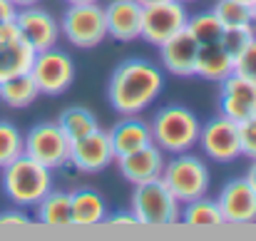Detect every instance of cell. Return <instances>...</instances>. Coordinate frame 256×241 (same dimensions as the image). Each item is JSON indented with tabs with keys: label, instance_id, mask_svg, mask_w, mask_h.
<instances>
[{
	"label": "cell",
	"instance_id": "1",
	"mask_svg": "<svg viewBox=\"0 0 256 241\" xmlns=\"http://www.w3.org/2000/svg\"><path fill=\"white\" fill-rule=\"evenodd\" d=\"M164 90V75L147 60H124L112 70L107 97L120 114H140Z\"/></svg>",
	"mask_w": 256,
	"mask_h": 241
},
{
	"label": "cell",
	"instance_id": "2",
	"mask_svg": "<svg viewBox=\"0 0 256 241\" xmlns=\"http://www.w3.org/2000/svg\"><path fill=\"white\" fill-rule=\"evenodd\" d=\"M2 189L15 206H35L52 189V169L20 154L2 166Z\"/></svg>",
	"mask_w": 256,
	"mask_h": 241
},
{
	"label": "cell",
	"instance_id": "3",
	"mask_svg": "<svg viewBox=\"0 0 256 241\" xmlns=\"http://www.w3.org/2000/svg\"><path fill=\"white\" fill-rule=\"evenodd\" d=\"M199 120L192 110L186 107H162L152 122H150V132H152V142L164 152V154H182L189 152L196 140H199Z\"/></svg>",
	"mask_w": 256,
	"mask_h": 241
},
{
	"label": "cell",
	"instance_id": "4",
	"mask_svg": "<svg viewBox=\"0 0 256 241\" xmlns=\"http://www.w3.org/2000/svg\"><path fill=\"white\" fill-rule=\"evenodd\" d=\"M137 224L144 226H172L182 216V202L167 189L162 179L134 184L132 209Z\"/></svg>",
	"mask_w": 256,
	"mask_h": 241
},
{
	"label": "cell",
	"instance_id": "5",
	"mask_svg": "<svg viewBox=\"0 0 256 241\" xmlns=\"http://www.w3.org/2000/svg\"><path fill=\"white\" fill-rule=\"evenodd\" d=\"M60 35L78 50H92L107 38L104 8L94 2H72L68 5L60 20Z\"/></svg>",
	"mask_w": 256,
	"mask_h": 241
},
{
	"label": "cell",
	"instance_id": "6",
	"mask_svg": "<svg viewBox=\"0 0 256 241\" xmlns=\"http://www.w3.org/2000/svg\"><path fill=\"white\" fill-rule=\"evenodd\" d=\"M172 194L186 204L192 199H199L209 192V169L204 160H199L196 154L182 152V154H172L170 162H164L162 176H160Z\"/></svg>",
	"mask_w": 256,
	"mask_h": 241
},
{
	"label": "cell",
	"instance_id": "7",
	"mask_svg": "<svg viewBox=\"0 0 256 241\" xmlns=\"http://www.w3.org/2000/svg\"><path fill=\"white\" fill-rule=\"evenodd\" d=\"M70 140L58 122H40L22 137V154L45 164L48 169H60L70 162Z\"/></svg>",
	"mask_w": 256,
	"mask_h": 241
},
{
	"label": "cell",
	"instance_id": "8",
	"mask_svg": "<svg viewBox=\"0 0 256 241\" xmlns=\"http://www.w3.org/2000/svg\"><path fill=\"white\" fill-rule=\"evenodd\" d=\"M28 72L32 75L40 94L58 97V94H65L70 84L75 82V62L68 52L50 48V50L35 52V60Z\"/></svg>",
	"mask_w": 256,
	"mask_h": 241
},
{
	"label": "cell",
	"instance_id": "9",
	"mask_svg": "<svg viewBox=\"0 0 256 241\" xmlns=\"http://www.w3.org/2000/svg\"><path fill=\"white\" fill-rule=\"evenodd\" d=\"M189 12H186V2L182 0H160L152 2L147 8H142V32L140 38L150 45H162L164 40H170L172 35H176L179 30L186 28Z\"/></svg>",
	"mask_w": 256,
	"mask_h": 241
},
{
	"label": "cell",
	"instance_id": "10",
	"mask_svg": "<svg viewBox=\"0 0 256 241\" xmlns=\"http://www.w3.org/2000/svg\"><path fill=\"white\" fill-rule=\"evenodd\" d=\"M15 28L20 30L22 40L35 52L50 50L60 40V22L52 18V12H48L45 8H38V5L18 8V12H15Z\"/></svg>",
	"mask_w": 256,
	"mask_h": 241
},
{
	"label": "cell",
	"instance_id": "11",
	"mask_svg": "<svg viewBox=\"0 0 256 241\" xmlns=\"http://www.w3.org/2000/svg\"><path fill=\"white\" fill-rule=\"evenodd\" d=\"M204 150L206 157L214 162H234L242 157V147H239V127L236 122H232L229 117L219 114L214 120H209L206 124L199 127V140H196Z\"/></svg>",
	"mask_w": 256,
	"mask_h": 241
},
{
	"label": "cell",
	"instance_id": "12",
	"mask_svg": "<svg viewBox=\"0 0 256 241\" xmlns=\"http://www.w3.org/2000/svg\"><path fill=\"white\" fill-rule=\"evenodd\" d=\"M114 162V152L110 144V134L104 130H94L70 144V162L82 174H97Z\"/></svg>",
	"mask_w": 256,
	"mask_h": 241
},
{
	"label": "cell",
	"instance_id": "13",
	"mask_svg": "<svg viewBox=\"0 0 256 241\" xmlns=\"http://www.w3.org/2000/svg\"><path fill=\"white\" fill-rule=\"evenodd\" d=\"M219 212L224 216V224H252L256 222V189L246 179H232L224 184L219 199Z\"/></svg>",
	"mask_w": 256,
	"mask_h": 241
},
{
	"label": "cell",
	"instance_id": "14",
	"mask_svg": "<svg viewBox=\"0 0 256 241\" xmlns=\"http://www.w3.org/2000/svg\"><path fill=\"white\" fill-rule=\"evenodd\" d=\"M219 110L232 122H244L246 117L256 114V82L246 80L236 72L222 80V94H219Z\"/></svg>",
	"mask_w": 256,
	"mask_h": 241
},
{
	"label": "cell",
	"instance_id": "15",
	"mask_svg": "<svg viewBox=\"0 0 256 241\" xmlns=\"http://www.w3.org/2000/svg\"><path fill=\"white\" fill-rule=\"evenodd\" d=\"M32 60H35V50L22 40L20 30L15 28V20L2 22L0 25V82L12 75L28 72Z\"/></svg>",
	"mask_w": 256,
	"mask_h": 241
},
{
	"label": "cell",
	"instance_id": "16",
	"mask_svg": "<svg viewBox=\"0 0 256 241\" xmlns=\"http://www.w3.org/2000/svg\"><path fill=\"white\" fill-rule=\"evenodd\" d=\"M104 8L107 38L132 42L142 32V5L137 0H110Z\"/></svg>",
	"mask_w": 256,
	"mask_h": 241
},
{
	"label": "cell",
	"instance_id": "17",
	"mask_svg": "<svg viewBox=\"0 0 256 241\" xmlns=\"http://www.w3.org/2000/svg\"><path fill=\"white\" fill-rule=\"evenodd\" d=\"M164 152L150 142L147 147L132 152V154H124V157H117L114 164L120 169V174L130 182V184H142V182H152V179H160L162 176V169H164Z\"/></svg>",
	"mask_w": 256,
	"mask_h": 241
},
{
	"label": "cell",
	"instance_id": "18",
	"mask_svg": "<svg viewBox=\"0 0 256 241\" xmlns=\"http://www.w3.org/2000/svg\"><path fill=\"white\" fill-rule=\"evenodd\" d=\"M196 52H199V42L194 40V35L186 28L160 45V58H162L164 70L176 75V78H192L194 75Z\"/></svg>",
	"mask_w": 256,
	"mask_h": 241
},
{
	"label": "cell",
	"instance_id": "19",
	"mask_svg": "<svg viewBox=\"0 0 256 241\" xmlns=\"http://www.w3.org/2000/svg\"><path fill=\"white\" fill-rule=\"evenodd\" d=\"M107 134H110V144H112L114 160L124 157V154H132V152H137V150H142V147H147L152 142L150 124L144 120H140L137 114H124Z\"/></svg>",
	"mask_w": 256,
	"mask_h": 241
},
{
	"label": "cell",
	"instance_id": "20",
	"mask_svg": "<svg viewBox=\"0 0 256 241\" xmlns=\"http://www.w3.org/2000/svg\"><path fill=\"white\" fill-rule=\"evenodd\" d=\"M234 72V58L222 48V42H206L199 45L194 75L206 82H222Z\"/></svg>",
	"mask_w": 256,
	"mask_h": 241
},
{
	"label": "cell",
	"instance_id": "21",
	"mask_svg": "<svg viewBox=\"0 0 256 241\" xmlns=\"http://www.w3.org/2000/svg\"><path fill=\"white\" fill-rule=\"evenodd\" d=\"M70 209H72V226H97L107 219V204L100 192L82 186L70 192Z\"/></svg>",
	"mask_w": 256,
	"mask_h": 241
},
{
	"label": "cell",
	"instance_id": "22",
	"mask_svg": "<svg viewBox=\"0 0 256 241\" xmlns=\"http://www.w3.org/2000/svg\"><path fill=\"white\" fill-rule=\"evenodd\" d=\"M38 222L45 226H55V229H65L72 226V209H70V192H60V189H50L38 204Z\"/></svg>",
	"mask_w": 256,
	"mask_h": 241
},
{
	"label": "cell",
	"instance_id": "23",
	"mask_svg": "<svg viewBox=\"0 0 256 241\" xmlns=\"http://www.w3.org/2000/svg\"><path fill=\"white\" fill-rule=\"evenodd\" d=\"M38 97H40V90L30 72H20V75H12L0 82V100L12 110H25Z\"/></svg>",
	"mask_w": 256,
	"mask_h": 241
},
{
	"label": "cell",
	"instance_id": "24",
	"mask_svg": "<svg viewBox=\"0 0 256 241\" xmlns=\"http://www.w3.org/2000/svg\"><path fill=\"white\" fill-rule=\"evenodd\" d=\"M179 222H184L189 226H222L224 224V216L219 212V204L212 202V199H206V194H204L199 199H192V202L182 204Z\"/></svg>",
	"mask_w": 256,
	"mask_h": 241
},
{
	"label": "cell",
	"instance_id": "25",
	"mask_svg": "<svg viewBox=\"0 0 256 241\" xmlns=\"http://www.w3.org/2000/svg\"><path fill=\"white\" fill-rule=\"evenodd\" d=\"M58 124H60V130L68 134L70 142H75V140L85 137V134H90V132L100 130L97 117H94L87 107H68V110L60 114Z\"/></svg>",
	"mask_w": 256,
	"mask_h": 241
},
{
	"label": "cell",
	"instance_id": "26",
	"mask_svg": "<svg viewBox=\"0 0 256 241\" xmlns=\"http://www.w3.org/2000/svg\"><path fill=\"white\" fill-rule=\"evenodd\" d=\"M212 12L219 18V22L224 28H244V25H254L252 18V5L246 0H216Z\"/></svg>",
	"mask_w": 256,
	"mask_h": 241
},
{
	"label": "cell",
	"instance_id": "27",
	"mask_svg": "<svg viewBox=\"0 0 256 241\" xmlns=\"http://www.w3.org/2000/svg\"><path fill=\"white\" fill-rule=\"evenodd\" d=\"M186 30L194 35V40L199 45H206V42H219L222 32H224V25L219 22V18L209 10V12H199L194 18L186 20Z\"/></svg>",
	"mask_w": 256,
	"mask_h": 241
},
{
	"label": "cell",
	"instance_id": "28",
	"mask_svg": "<svg viewBox=\"0 0 256 241\" xmlns=\"http://www.w3.org/2000/svg\"><path fill=\"white\" fill-rule=\"evenodd\" d=\"M22 154V134L15 124L0 120V169Z\"/></svg>",
	"mask_w": 256,
	"mask_h": 241
},
{
	"label": "cell",
	"instance_id": "29",
	"mask_svg": "<svg viewBox=\"0 0 256 241\" xmlns=\"http://www.w3.org/2000/svg\"><path fill=\"white\" fill-rule=\"evenodd\" d=\"M254 38H256L254 25H244V28H224L219 42H222V48H224L232 58H236V55H239V52L254 40Z\"/></svg>",
	"mask_w": 256,
	"mask_h": 241
},
{
	"label": "cell",
	"instance_id": "30",
	"mask_svg": "<svg viewBox=\"0 0 256 241\" xmlns=\"http://www.w3.org/2000/svg\"><path fill=\"white\" fill-rule=\"evenodd\" d=\"M234 72L256 82V38L234 58Z\"/></svg>",
	"mask_w": 256,
	"mask_h": 241
},
{
	"label": "cell",
	"instance_id": "31",
	"mask_svg": "<svg viewBox=\"0 0 256 241\" xmlns=\"http://www.w3.org/2000/svg\"><path fill=\"white\" fill-rule=\"evenodd\" d=\"M239 127V147H242V154L256 160V114L246 117L244 122L236 124Z\"/></svg>",
	"mask_w": 256,
	"mask_h": 241
},
{
	"label": "cell",
	"instance_id": "32",
	"mask_svg": "<svg viewBox=\"0 0 256 241\" xmlns=\"http://www.w3.org/2000/svg\"><path fill=\"white\" fill-rule=\"evenodd\" d=\"M30 224V216L22 214L20 209H12V212H2L0 214V226H28Z\"/></svg>",
	"mask_w": 256,
	"mask_h": 241
},
{
	"label": "cell",
	"instance_id": "33",
	"mask_svg": "<svg viewBox=\"0 0 256 241\" xmlns=\"http://www.w3.org/2000/svg\"><path fill=\"white\" fill-rule=\"evenodd\" d=\"M15 12H18V8L10 0H0V25L2 22H12L15 20Z\"/></svg>",
	"mask_w": 256,
	"mask_h": 241
},
{
	"label": "cell",
	"instance_id": "34",
	"mask_svg": "<svg viewBox=\"0 0 256 241\" xmlns=\"http://www.w3.org/2000/svg\"><path fill=\"white\" fill-rule=\"evenodd\" d=\"M110 224H137V219H134V214L132 212H122V214H112L110 219H107Z\"/></svg>",
	"mask_w": 256,
	"mask_h": 241
},
{
	"label": "cell",
	"instance_id": "35",
	"mask_svg": "<svg viewBox=\"0 0 256 241\" xmlns=\"http://www.w3.org/2000/svg\"><path fill=\"white\" fill-rule=\"evenodd\" d=\"M252 186L256 189V160H252V166H249V172H246V176H244Z\"/></svg>",
	"mask_w": 256,
	"mask_h": 241
},
{
	"label": "cell",
	"instance_id": "36",
	"mask_svg": "<svg viewBox=\"0 0 256 241\" xmlns=\"http://www.w3.org/2000/svg\"><path fill=\"white\" fill-rule=\"evenodd\" d=\"M15 8H28V5H38V0H10Z\"/></svg>",
	"mask_w": 256,
	"mask_h": 241
},
{
	"label": "cell",
	"instance_id": "37",
	"mask_svg": "<svg viewBox=\"0 0 256 241\" xmlns=\"http://www.w3.org/2000/svg\"><path fill=\"white\" fill-rule=\"evenodd\" d=\"M142 8H147V5H152V2H160V0H137Z\"/></svg>",
	"mask_w": 256,
	"mask_h": 241
},
{
	"label": "cell",
	"instance_id": "38",
	"mask_svg": "<svg viewBox=\"0 0 256 241\" xmlns=\"http://www.w3.org/2000/svg\"><path fill=\"white\" fill-rule=\"evenodd\" d=\"M249 5H252V18H254V25H256V0H252Z\"/></svg>",
	"mask_w": 256,
	"mask_h": 241
},
{
	"label": "cell",
	"instance_id": "39",
	"mask_svg": "<svg viewBox=\"0 0 256 241\" xmlns=\"http://www.w3.org/2000/svg\"><path fill=\"white\" fill-rule=\"evenodd\" d=\"M68 5H72V2H94V0H65Z\"/></svg>",
	"mask_w": 256,
	"mask_h": 241
},
{
	"label": "cell",
	"instance_id": "40",
	"mask_svg": "<svg viewBox=\"0 0 256 241\" xmlns=\"http://www.w3.org/2000/svg\"><path fill=\"white\" fill-rule=\"evenodd\" d=\"M182 2H194V0H182Z\"/></svg>",
	"mask_w": 256,
	"mask_h": 241
},
{
	"label": "cell",
	"instance_id": "41",
	"mask_svg": "<svg viewBox=\"0 0 256 241\" xmlns=\"http://www.w3.org/2000/svg\"><path fill=\"white\" fill-rule=\"evenodd\" d=\"M246 2H252V0H246Z\"/></svg>",
	"mask_w": 256,
	"mask_h": 241
}]
</instances>
